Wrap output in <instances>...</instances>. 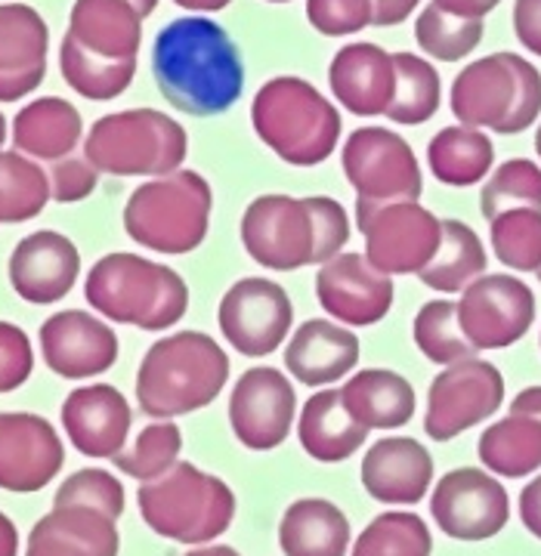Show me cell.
<instances>
[{
    "label": "cell",
    "mask_w": 541,
    "mask_h": 556,
    "mask_svg": "<svg viewBox=\"0 0 541 556\" xmlns=\"http://www.w3.org/2000/svg\"><path fill=\"white\" fill-rule=\"evenodd\" d=\"M514 35L532 56H541V0L514 3Z\"/></svg>",
    "instance_id": "obj_48"
},
{
    "label": "cell",
    "mask_w": 541,
    "mask_h": 556,
    "mask_svg": "<svg viewBox=\"0 0 541 556\" xmlns=\"http://www.w3.org/2000/svg\"><path fill=\"white\" fill-rule=\"evenodd\" d=\"M127 3H130V7H134L137 13H140L142 20H149V16H152V13L159 10V0H127Z\"/></svg>",
    "instance_id": "obj_56"
},
{
    "label": "cell",
    "mask_w": 541,
    "mask_h": 556,
    "mask_svg": "<svg viewBox=\"0 0 541 556\" xmlns=\"http://www.w3.org/2000/svg\"><path fill=\"white\" fill-rule=\"evenodd\" d=\"M118 519L93 507H53L40 517L25 544V556H118Z\"/></svg>",
    "instance_id": "obj_26"
},
{
    "label": "cell",
    "mask_w": 541,
    "mask_h": 556,
    "mask_svg": "<svg viewBox=\"0 0 541 556\" xmlns=\"http://www.w3.org/2000/svg\"><path fill=\"white\" fill-rule=\"evenodd\" d=\"M183 433L174 420H155L149 427H142V433L134 439V445H127L112 464L118 467L124 477L137 479V482H152L164 477L171 467L180 464Z\"/></svg>",
    "instance_id": "obj_41"
},
{
    "label": "cell",
    "mask_w": 541,
    "mask_h": 556,
    "mask_svg": "<svg viewBox=\"0 0 541 556\" xmlns=\"http://www.w3.org/2000/svg\"><path fill=\"white\" fill-rule=\"evenodd\" d=\"M266 3H288V0H266Z\"/></svg>",
    "instance_id": "obj_59"
},
{
    "label": "cell",
    "mask_w": 541,
    "mask_h": 556,
    "mask_svg": "<svg viewBox=\"0 0 541 556\" xmlns=\"http://www.w3.org/2000/svg\"><path fill=\"white\" fill-rule=\"evenodd\" d=\"M486 25L480 20H458L440 7H424L415 22V40L430 60L462 62L480 47Z\"/></svg>",
    "instance_id": "obj_43"
},
{
    "label": "cell",
    "mask_w": 541,
    "mask_h": 556,
    "mask_svg": "<svg viewBox=\"0 0 541 556\" xmlns=\"http://www.w3.org/2000/svg\"><path fill=\"white\" fill-rule=\"evenodd\" d=\"M7 276L13 291L32 306L62 303L80 278L78 244L53 229L32 232L13 248Z\"/></svg>",
    "instance_id": "obj_20"
},
{
    "label": "cell",
    "mask_w": 541,
    "mask_h": 556,
    "mask_svg": "<svg viewBox=\"0 0 541 556\" xmlns=\"http://www.w3.org/2000/svg\"><path fill=\"white\" fill-rule=\"evenodd\" d=\"M244 254L269 273H298L343 254L353 236L343 204L331 195H257L241 214Z\"/></svg>",
    "instance_id": "obj_2"
},
{
    "label": "cell",
    "mask_w": 541,
    "mask_h": 556,
    "mask_svg": "<svg viewBox=\"0 0 541 556\" xmlns=\"http://www.w3.org/2000/svg\"><path fill=\"white\" fill-rule=\"evenodd\" d=\"M60 72L65 84L84 100L112 102L134 84L137 62L100 60L65 35L60 47Z\"/></svg>",
    "instance_id": "obj_36"
},
{
    "label": "cell",
    "mask_w": 541,
    "mask_h": 556,
    "mask_svg": "<svg viewBox=\"0 0 541 556\" xmlns=\"http://www.w3.org/2000/svg\"><path fill=\"white\" fill-rule=\"evenodd\" d=\"M306 22L325 38H350L375 25V0H306Z\"/></svg>",
    "instance_id": "obj_45"
},
{
    "label": "cell",
    "mask_w": 541,
    "mask_h": 556,
    "mask_svg": "<svg viewBox=\"0 0 541 556\" xmlns=\"http://www.w3.org/2000/svg\"><path fill=\"white\" fill-rule=\"evenodd\" d=\"M217 325L223 340L244 358L273 356L294 331V303L279 281L244 276L226 288Z\"/></svg>",
    "instance_id": "obj_12"
},
{
    "label": "cell",
    "mask_w": 541,
    "mask_h": 556,
    "mask_svg": "<svg viewBox=\"0 0 541 556\" xmlns=\"http://www.w3.org/2000/svg\"><path fill=\"white\" fill-rule=\"evenodd\" d=\"M62 430L72 448L84 457H115L127 448L134 427L130 402L112 383H87L72 390L62 402Z\"/></svg>",
    "instance_id": "obj_21"
},
{
    "label": "cell",
    "mask_w": 541,
    "mask_h": 556,
    "mask_svg": "<svg viewBox=\"0 0 541 556\" xmlns=\"http://www.w3.org/2000/svg\"><path fill=\"white\" fill-rule=\"evenodd\" d=\"M229 353L204 331H174L155 340L137 371V402L146 417L174 420L217 402L229 383Z\"/></svg>",
    "instance_id": "obj_3"
},
{
    "label": "cell",
    "mask_w": 541,
    "mask_h": 556,
    "mask_svg": "<svg viewBox=\"0 0 541 556\" xmlns=\"http://www.w3.org/2000/svg\"><path fill=\"white\" fill-rule=\"evenodd\" d=\"M368 433L347 408L341 390H316L298 415V442L319 464H341L362 452Z\"/></svg>",
    "instance_id": "obj_28"
},
{
    "label": "cell",
    "mask_w": 541,
    "mask_h": 556,
    "mask_svg": "<svg viewBox=\"0 0 541 556\" xmlns=\"http://www.w3.org/2000/svg\"><path fill=\"white\" fill-rule=\"evenodd\" d=\"M152 78L183 115L217 118L244 93V56L221 22L207 16L171 20L152 40Z\"/></svg>",
    "instance_id": "obj_1"
},
{
    "label": "cell",
    "mask_w": 541,
    "mask_h": 556,
    "mask_svg": "<svg viewBox=\"0 0 541 556\" xmlns=\"http://www.w3.org/2000/svg\"><path fill=\"white\" fill-rule=\"evenodd\" d=\"M504 405L502 371L486 358H467L442 368L430 380L424 433L433 442H452L467 430L486 424Z\"/></svg>",
    "instance_id": "obj_13"
},
{
    "label": "cell",
    "mask_w": 541,
    "mask_h": 556,
    "mask_svg": "<svg viewBox=\"0 0 541 556\" xmlns=\"http://www.w3.org/2000/svg\"><path fill=\"white\" fill-rule=\"evenodd\" d=\"M492 254L514 273H539L541 269V211L517 207L489 219Z\"/></svg>",
    "instance_id": "obj_40"
},
{
    "label": "cell",
    "mask_w": 541,
    "mask_h": 556,
    "mask_svg": "<svg viewBox=\"0 0 541 556\" xmlns=\"http://www.w3.org/2000/svg\"><path fill=\"white\" fill-rule=\"evenodd\" d=\"M360 479L378 504L412 507L433 489V455L418 439L383 437L362 455Z\"/></svg>",
    "instance_id": "obj_22"
},
{
    "label": "cell",
    "mask_w": 541,
    "mask_h": 556,
    "mask_svg": "<svg viewBox=\"0 0 541 556\" xmlns=\"http://www.w3.org/2000/svg\"><path fill=\"white\" fill-rule=\"evenodd\" d=\"M251 124L263 146L291 167L328 161L343 134L338 105L298 75L263 84L251 102Z\"/></svg>",
    "instance_id": "obj_5"
},
{
    "label": "cell",
    "mask_w": 541,
    "mask_h": 556,
    "mask_svg": "<svg viewBox=\"0 0 541 556\" xmlns=\"http://www.w3.org/2000/svg\"><path fill=\"white\" fill-rule=\"evenodd\" d=\"M214 189L199 170H174L146 179L124 204V232L152 254L183 257L204 244L211 229Z\"/></svg>",
    "instance_id": "obj_6"
},
{
    "label": "cell",
    "mask_w": 541,
    "mask_h": 556,
    "mask_svg": "<svg viewBox=\"0 0 541 556\" xmlns=\"http://www.w3.org/2000/svg\"><path fill=\"white\" fill-rule=\"evenodd\" d=\"M480 464L492 477L523 479L541 470V420L511 412L482 430L477 442Z\"/></svg>",
    "instance_id": "obj_32"
},
{
    "label": "cell",
    "mask_w": 541,
    "mask_h": 556,
    "mask_svg": "<svg viewBox=\"0 0 541 556\" xmlns=\"http://www.w3.org/2000/svg\"><path fill=\"white\" fill-rule=\"evenodd\" d=\"M65 445L56 427L35 412H0V489L35 495L60 477Z\"/></svg>",
    "instance_id": "obj_18"
},
{
    "label": "cell",
    "mask_w": 541,
    "mask_h": 556,
    "mask_svg": "<svg viewBox=\"0 0 541 556\" xmlns=\"http://www.w3.org/2000/svg\"><path fill=\"white\" fill-rule=\"evenodd\" d=\"M422 0H375V25L378 28H393L408 20L418 10Z\"/></svg>",
    "instance_id": "obj_51"
},
{
    "label": "cell",
    "mask_w": 541,
    "mask_h": 556,
    "mask_svg": "<svg viewBox=\"0 0 541 556\" xmlns=\"http://www.w3.org/2000/svg\"><path fill=\"white\" fill-rule=\"evenodd\" d=\"M298 417L291 378L273 365L248 368L229 393V427L248 452H273L288 442Z\"/></svg>",
    "instance_id": "obj_16"
},
{
    "label": "cell",
    "mask_w": 541,
    "mask_h": 556,
    "mask_svg": "<svg viewBox=\"0 0 541 556\" xmlns=\"http://www.w3.org/2000/svg\"><path fill=\"white\" fill-rule=\"evenodd\" d=\"M393 62H397V97L387 118L400 127L427 124L442 105V80L437 65H430L415 53H393Z\"/></svg>",
    "instance_id": "obj_37"
},
{
    "label": "cell",
    "mask_w": 541,
    "mask_h": 556,
    "mask_svg": "<svg viewBox=\"0 0 541 556\" xmlns=\"http://www.w3.org/2000/svg\"><path fill=\"white\" fill-rule=\"evenodd\" d=\"M50 28L28 3H0V102H20L47 78Z\"/></svg>",
    "instance_id": "obj_25"
},
{
    "label": "cell",
    "mask_w": 541,
    "mask_h": 556,
    "mask_svg": "<svg viewBox=\"0 0 541 556\" xmlns=\"http://www.w3.org/2000/svg\"><path fill=\"white\" fill-rule=\"evenodd\" d=\"M0 556H20V529L0 510Z\"/></svg>",
    "instance_id": "obj_53"
},
{
    "label": "cell",
    "mask_w": 541,
    "mask_h": 556,
    "mask_svg": "<svg viewBox=\"0 0 541 556\" xmlns=\"http://www.w3.org/2000/svg\"><path fill=\"white\" fill-rule=\"evenodd\" d=\"M341 167L356 204L422 201L424 174L408 139L390 127H356L343 139Z\"/></svg>",
    "instance_id": "obj_11"
},
{
    "label": "cell",
    "mask_w": 541,
    "mask_h": 556,
    "mask_svg": "<svg viewBox=\"0 0 541 556\" xmlns=\"http://www.w3.org/2000/svg\"><path fill=\"white\" fill-rule=\"evenodd\" d=\"M517 207L541 211V164L529 159L504 161L482 182L480 214L486 223Z\"/></svg>",
    "instance_id": "obj_42"
},
{
    "label": "cell",
    "mask_w": 541,
    "mask_h": 556,
    "mask_svg": "<svg viewBox=\"0 0 541 556\" xmlns=\"http://www.w3.org/2000/svg\"><path fill=\"white\" fill-rule=\"evenodd\" d=\"M47 201H53L50 174L35 159L0 149V226L40 217Z\"/></svg>",
    "instance_id": "obj_35"
},
{
    "label": "cell",
    "mask_w": 541,
    "mask_h": 556,
    "mask_svg": "<svg viewBox=\"0 0 541 556\" xmlns=\"http://www.w3.org/2000/svg\"><path fill=\"white\" fill-rule=\"evenodd\" d=\"M285 556H350L353 529L341 507L328 497H298L279 519Z\"/></svg>",
    "instance_id": "obj_29"
},
{
    "label": "cell",
    "mask_w": 541,
    "mask_h": 556,
    "mask_svg": "<svg viewBox=\"0 0 541 556\" xmlns=\"http://www.w3.org/2000/svg\"><path fill=\"white\" fill-rule=\"evenodd\" d=\"M536 152H539V159H541V124H539V130H536Z\"/></svg>",
    "instance_id": "obj_58"
},
{
    "label": "cell",
    "mask_w": 541,
    "mask_h": 556,
    "mask_svg": "<svg viewBox=\"0 0 541 556\" xmlns=\"http://www.w3.org/2000/svg\"><path fill=\"white\" fill-rule=\"evenodd\" d=\"M174 3L189 10V13H221L232 0H174Z\"/></svg>",
    "instance_id": "obj_54"
},
{
    "label": "cell",
    "mask_w": 541,
    "mask_h": 556,
    "mask_svg": "<svg viewBox=\"0 0 541 556\" xmlns=\"http://www.w3.org/2000/svg\"><path fill=\"white\" fill-rule=\"evenodd\" d=\"M142 522L155 535L186 547L214 544L236 519V492L221 477L180 460L164 477L142 482L137 492Z\"/></svg>",
    "instance_id": "obj_7"
},
{
    "label": "cell",
    "mask_w": 541,
    "mask_h": 556,
    "mask_svg": "<svg viewBox=\"0 0 541 556\" xmlns=\"http://www.w3.org/2000/svg\"><path fill=\"white\" fill-rule=\"evenodd\" d=\"M356 229L365 260L390 278L422 276L442 241V219L422 201L356 204Z\"/></svg>",
    "instance_id": "obj_10"
},
{
    "label": "cell",
    "mask_w": 541,
    "mask_h": 556,
    "mask_svg": "<svg viewBox=\"0 0 541 556\" xmlns=\"http://www.w3.org/2000/svg\"><path fill=\"white\" fill-rule=\"evenodd\" d=\"M40 356L62 380L102 378L118 362V334L97 313L60 309L40 325Z\"/></svg>",
    "instance_id": "obj_17"
},
{
    "label": "cell",
    "mask_w": 541,
    "mask_h": 556,
    "mask_svg": "<svg viewBox=\"0 0 541 556\" xmlns=\"http://www.w3.org/2000/svg\"><path fill=\"white\" fill-rule=\"evenodd\" d=\"M517 510L526 532L541 541V477H532L517 497Z\"/></svg>",
    "instance_id": "obj_49"
},
{
    "label": "cell",
    "mask_w": 541,
    "mask_h": 556,
    "mask_svg": "<svg viewBox=\"0 0 541 556\" xmlns=\"http://www.w3.org/2000/svg\"><path fill=\"white\" fill-rule=\"evenodd\" d=\"M93 313L140 331H167L189 309V285L167 263L115 251L93 263L84 278Z\"/></svg>",
    "instance_id": "obj_4"
},
{
    "label": "cell",
    "mask_w": 541,
    "mask_h": 556,
    "mask_svg": "<svg viewBox=\"0 0 541 556\" xmlns=\"http://www.w3.org/2000/svg\"><path fill=\"white\" fill-rule=\"evenodd\" d=\"M10 139L22 155L56 164L62 159H72L78 142H84V118L68 100L40 97L22 105V112L13 118Z\"/></svg>",
    "instance_id": "obj_30"
},
{
    "label": "cell",
    "mask_w": 541,
    "mask_h": 556,
    "mask_svg": "<svg viewBox=\"0 0 541 556\" xmlns=\"http://www.w3.org/2000/svg\"><path fill=\"white\" fill-rule=\"evenodd\" d=\"M489 254L480 236L464 219H442V241L437 257L424 269L422 285L440 294H462L467 285L486 276Z\"/></svg>",
    "instance_id": "obj_34"
},
{
    "label": "cell",
    "mask_w": 541,
    "mask_h": 556,
    "mask_svg": "<svg viewBox=\"0 0 541 556\" xmlns=\"http://www.w3.org/2000/svg\"><path fill=\"white\" fill-rule=\"evenodd\" d=\"M328 87L335 100L356 118L387 115L397 97V62L378 43L356 40L335 53L328 65Z\"/></svg>",
    "instance_id": "obj_24"
},
{
    "label": "cell",
    "mask_w": 541,
    "mask_h": 556,
    "mask_svg": "<svg viewBox=\"0 0 541 556\" xmlns=\"http://www.w3.org/2000/svg\"><path fill=\"white\" fill-rule=\"evenodd\" d=\"M458 321L477 353L507 350L529 334L536 321V294L517 276H480L462 291Z\"/></svg>",
    "instance_id": "obj_15"
},
{
    "label": "cell",
    "mask_w": 541,
    "mask_h": 556,
    "mask_svg": "<svg viewBox=\"0 0 541 556\" xmlns=\"http://www.w3.org/2000/svg\"><path fill=\"white\" fill-rule=\"evenodd\" d=\"M183 556H241L236 547H229V544H201V547H192V551H186Z\"/></svg>",
    "instance_id": "obj_55"
},
{
    "label": "cell",
    "mask_w": 541,
    "mask_h": 556,
    "mask_svg": "<svg viewBox=\"0 0 541 556\" xmlns=\"http://www.w3.org/2000/svg\"><path fill=\"white\" fill-rule=\"evenodd\" d=\"M362 356V343L353 328L335 318H306L285 343L288 375L313 390L350 378Z\"/></svg>",
    "instance_id": "obj_23"
},
{
    "label": "cell",
    "mask_w": 541,
    "mask_h": 556,
    "mask_svg": "<svg viewBox=\"0 0 541 556\" xmlns=\"http://www.w3.org/2000/svg\"><path fill=\"white\" fill-rule=\"evenodd\" d=\"M189 134L159 109H127L102 115L84 137V159L105 177H167L183 170Z\"/></svg>",
    "instance_id": "obj_9"
},
{
    "label": "cell",
    "mask_w": 541,
    "mask_h": 556,
    "mask_svg": "<svg viewBox=\"0 0 541 556\" xmlns=\"http://www.w3.org/2000/svg\"><path fill=\"white\" fill-rule=\"evenodd\" d=\"M93 507L105 517L121 519L124 514V485L115 473L102 470V467H84L75 470L68 479H62V485L53 495V507Z\"/></svg>",
    "instance_id": "obj_44"
},
{
    "label": "cell",
    "mask_w": 541,
    "mask_h": 556,
    "mask_svg": "<svg viewBox=\"0 0 541 556\" xmlns=\"http://www.w3.org/2000/svg\"><path fill=\"white\" fill-rule=\"evenodd\" d=\"M7 137H10V130H7V118H3V112H0V149H3Z\"/></svg>",
    "instance_id": "obj_57"
},
{
    "label": "cell",
    "mask_w": 541,
    "mask_h": 556,
    "mask_svg": "<svg viewBox=\"0 0 541 556\" xmlns=\"http://www.w3.org/2000/svg\"><path fill=\"white\" fill-rule=\"evenodd\" d=\"M430 517L452 541H489L511 519V495L486 467H455L430 492Z\"/></svg>",
    "instance_id": "obj_14"
},
{
    "label": "cell",
    "mask_w": 541,
    "mask_h": 556,
    "mask_svg": "<svg viewBox=\"0 0 541 556\" xmlns=\"http://www.w3.org/2000/svg\"><path fill=\"white\" fill-rule=\"evenodd\" d=\"M449 109L464 127L514 137L541 118V72L517 53H492L452 80Z\"/></svg>",
    "instance_id": "obj_8"
},
{
    "label": "cell",
    "mask_w": 541,
    "mask_h": 556,
    "mask_svg": "<svg viewBox=\"0 0 541 556\" xmlns=\"http://www.w3.org/2000/svg\"><path fill=\"white\" fill-rule=\"evenodd\" d=\"M316 298L335 321L347 328H372L393 309L397 285L390 276L378 273L365 254L343 251L319 266Z\"/></svg>",
    "instance_id": "obj_19"
},
{
    "label": "cell",
    "mask_w": 541,
    "mask_h": 556,
    "mask_svg": "<svg viewBox=\"0 0 541 556\" xmlns=\"http://www.w3.org/2000/svg\"><path fill=\"white\" fill-rule=\"evenodd\" d=\"M539 346H541V340H539Z\"/></svg>",
    "instance_id": "obj_61"
},
{
    "label": "cell",
    "mask_w": 541,
    "mask_h": 556,
    "mask_svg": "<svg viewBox=\"0 0 541 556\" xmlns=\"http://www.w3.org/2000/svg\"><path fill=\"white\" fill-rule=\"evenodd\" d=\"M511 412H520V415H532L541 420V387H526L520 390L514 402H511Z\"/></svg>",
    "instance_id": "obj_52"
},
{
    "label": "cell",
    "mask_w": 541,
    "mask_h": 556,
    "mask_svg": "<svg viewBox=\"0 0 541 556\" xmlns=\"http://www.w3.org/2000/svg\"><path fill=\"white\" fill-rule=\"evenodd\" d=\"M100 170L90 164L87 159H62L53 164L50 170V192H53V201L56 204H78V201H87L97 186H100Z\"/></svg>",
    "instance_id": "obj_47"
},
{
    "label": "cell",
    "mask_w": 541,
    "mask_h": 556,
    "mask_svg": "<svg viewBox=\"0 0 541 556\" xmlns=\"http://www.w3.org/2000/svg\"><path fill=\"white\" fill-rule=\"evenodd\" d=\"M502 0H433V7H440L442 13L458 16V20H486Z\"/></svg>",
    "instance_id": "obj_50"
},
{
    "label": "cell",
    "mask_w": 541,
    "mask_h": 556,
    "mask_svg": "<svg viewBox=\"0 0 541 556\" xmlns=\"http://www.w3.org/2000/svg\"><path fill=\"white\" fill-rule=\"evenodd\" d=\"M427 164L442 186L467 189L489 179L495 164V146L486 130L452 124L427 142Z\"/></svg>",
    "instance_id": "obj_33"
},
{
    "label": "cell",
    "mask_w": 541,
    "mask_h": 556,
    "mask_svg": "<svg viewBox=\"0 0 541 556\" xmlns=\"http://www.w3.org/2000/svg\"><path fill=\"white\" fill-rule=\"evenodd\" d=\"M142 22L127 0H75L65 35L100 60L137 62Z\"/></svg>",
    "instance_id": "obj_27"
},
{
    "label": "cell",
    "mask_w": 541,
    "mask_h": 556,
    "mask_svg": "<svg viewBox=\"0 0 541 556\" xmlns=\"http://www.w3.org/2000/svg\"><path fill=\"white\" fill-rule=\"evenodd\" d=\"M412 340L427 362L442 365V368L477 358V350L464 338L462 321H458V300H427L412 321Z\"/></svg>",
    "instance_id": "obj_38"
},
{
    "label": "cell",
    "mask_w": 541,
    "mask_h": 556,
    "mask_svg": "<svg viewBox=\"0 0 541 556\" xmlns=\"http://www.w3.org/2000/svg\"><path fill=\"white\" fill-rule=\"evenodd\" d=\"M536 278H539V281H541V269H539V273H536Z\"/></svg>",
    "instance_id": "obj_60"
},
{
    "label": "cell",
    "mask_w": 541,
    "mask_h": 556,
    "mask_svg": "<svg viewBox=\"0 0 541 556\" xmlns=\"http://www.w3.org/2000/svg\"><path fill=\"white\" fill-rule=\"evenodd\" d=\"M35 371L32 338L13 321H0V393L20 390Z\"/></svg>",
    "instance_id": "obj_46"
},
{
    "label": "cell",
    "mask_w": 541,
    "mask_h": 556,
    "mask_svg": "<svg viewBox=\"0 0 541 556\" xmlns=\"http://www.w3.org/2000/svg\"><path fill=\"white\" fill-rule=\"evenodd\" d=\"M433 535L418 514L387 510L372 519L353 541L350 556H430Z\"/></svg>",
    "instance_id": "obj_39"
},
{
    "label": "cell",
    "mask_w": 541,
    "mask_h": 556,
    "mask_svg": "<svg viewBox=\"0 0 541 556\" xmlns=\"http://www.w3.org/2000/svg\"><path fill=\"white\" fill-rule=\"evenodd\" d=\"M343 402L365 430H400L412 424L418 396L408 378L390 368H365L343 380Z\"/></svg>",
    "instance_id": "obj_31"
}]
</instances>
